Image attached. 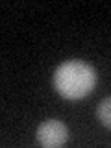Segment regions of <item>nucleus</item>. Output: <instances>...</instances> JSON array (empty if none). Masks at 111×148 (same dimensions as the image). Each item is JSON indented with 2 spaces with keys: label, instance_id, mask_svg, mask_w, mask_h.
Returning <instances> with one entry per match:
<instances>
[{
  "label": "nucleus",
  "instance_id": "7ed1b4c3",
  "mask_svg": "<svg viewBox=\"0 0 111 148\" xmlns=\"http://www.w3.org/2000/svg\"><path fill=\"white\" fill-rule=\"evenodd\" d=\"M96 117L106 128H111V96L104 98L96 108Z\"/></svg>",
  "mask_w": 111,
  "mask_h": 148
},
{
  "label": "nucleus",
  "instance_id": "f257e3e1",
  "mask_svg": "<svg viewBox=\"0 0 111 148\" xmlns=\"http://www.w3.org/2000/svg\"><path fill=\"white\" fill-rule=\"evenodd\" d=\"M96 85V71L80 59L61 63L54 72V87L63 98L80 100L87 96Z\"/></svg>",
  "mask_w": 111,
  "mask_h": 148
},
{
  "label": "nucleus",
  "instance_id": "f03ea898",
  "mask_svg": "<svg viewBox=\"0 0 111 148\" xmlns=\"http://www.w3.org/2000/svg\"><path fill=\"white\" fill-rule=\"evenodd\" d=\"M37 143L43 145L46 148H58L67 143L69 139V128L65 126L61 120H56V119H50V120H45L39 128H37Z\"/></svg>",
  "mask_w": 111,
  "mask_h": 148
}]
</instances>
